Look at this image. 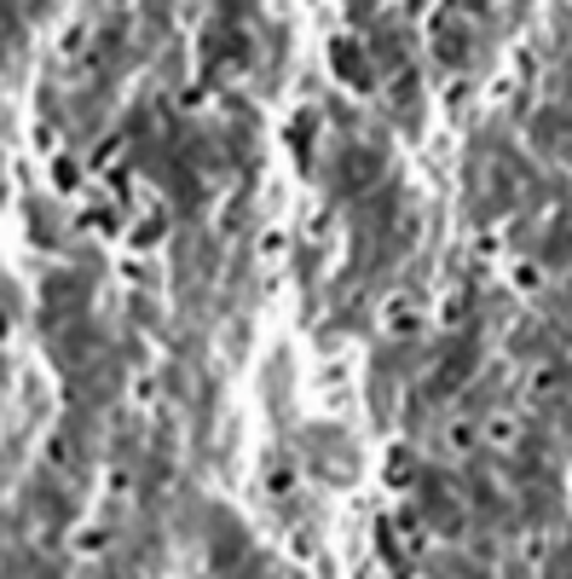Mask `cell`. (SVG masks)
<instances>
[{"instance_id": "6da1fadb", "label": "cell", "mask_w": 572, "mask_h": 579, "mask_svg": "<svg viewBox=\"0 0 572 579\" xmlns=\"http://www.w3.org/2000/svg\"><path fill=\"white\" fill-rule=\"evenodd\" d=\"M480 440H492L497 452H509L520 440V412H486L480 417Z\"/></svg>"}, {"instance_id": "7a4b0ae2", "label": "cell", "mask_w": 572, "mask_h": 579, "mask_svg": "<svg viewBox=\"0 0 572 579\" xmlns=\"http://www.w3.org/2000/svg\"><path fill=\"white\" fill-rule=\"evenodd\" d=\"M480 447V417H451L446 423V458H469Z\"/></svg>"}, {"instance_id": "3957f363", "label": "cell", "mask_w": 572, "mask_h": 579, "mask_svg": "<svg viewBox=\"0 0 572 579\" xmlns=\"http://www.w3.org/2000/svg\"><path fill=\"white\" fill-rule=\"evenodd\" d=\"M417 319H422V302H417V296H399V307H394V330H417Z\"/></svg>"}]
</instances>
